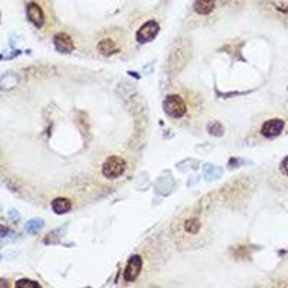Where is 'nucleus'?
Masks as SVG:
<instances>
[{"mask_svg":"<svg viewBox=\"0 0 288 288\" xmlns=\"http://www.w3.org/2000/svg\"><path fill=\"white\" fill-rule=\"evenodd\" d=\"M127 167L126 160L120 156H111L102 164V175L107 179H117L120 178Z\"/></svg>","mask_w":288,"mask_h":288,"instance_id":"f257e3e1","label":"nucleus"},{"mask_svg":"<svg viewBox=\"0 0 288 288\" xmlns=\"http://www.w3.org/2000/svg\"><path fill=\"white\" fill-rule=\"evenodd\" d=\"M163 108L164 111L169 114L170 117L173 119H180L186 114V104L183 98L180 95H169L164 98V102H163Z\"/></svg>","mask_w":288,"mask_h":288,"instance_id":"f03ea898","label":"nucleus"},{"mask_svg":"<svg viewBox=\"0 0 288 288\" xmlns=\"http://www.w3.org/2000/svg\"><path fill=\"white\" fill-rule=\"evenodd\" d=\"M159 29L160 28L157 22L149 20V22H146L144 25H141V28H140V29L137 30V33H136V38H137L140 43H147V42L153 40L157 36Z\"/></svg>","mask_w":288,"mask_h":288,"instance_id":"7ed1b4c3","label":"nucleus"},{"mask_svg":"<svg viewBox=\"0 0 288 288\" xmlns=\"http://www.w3.org/2000/svg\"><path fill=\"white\" fill-rule=\"evenodd\" d=\"M141 268H143V259L140 255H134L131 257L126 267V271H124V279L127 282H133L136 279L139 278L140 272H141Z\"/></svg>","mask_w":288,"mask_h":288,"instance_id":"20e7f679","label":"nucleus"},{"mask_svg":"<svg viewBox=\"0 0 288 288\" xmlns=\"http://www.w3.org/2000/svg\"><path fill=\"white\" fill-rule=\"evenodd\" d=\"M282 129H284V121L279 119H272L264 123L261 133L264 137H277Z\"/></svg>","mask_w":288,"mask_h":288,"instance_id":"39448f33","label":"nucleus"},{"mask_svg":"<svg viewBox=\"0 0 288 288\" xmlns=\"http://www.w3.org/2000/svg\"><path fill=\"white\" fill-rule=\"evenodd\" d=\"M26 15H28L29 20L36 28H42V26H43V23H45V15H43V10L40 9L39 5L29 3L28 8H26Z\"/></svg>","mask_w":288,"mask_h":288,"instance_id":"423d86ee","label":"nucleus"},{"mask_svg":"<svg viewBox=\"0 0 288 288\" xmlns=\"http://www.w3.org/2000/svg\"><path fill=\"white\" fill-rule=\"evenodd\" d=\"M53 43H55V48L62 53H70L74 50V40L71 39V36L67 33H56L53 38Z\"/></svg>","mask_w":288,"mask_h":288,"instance_id":"0eeeda50","label":"nucleus"},{"mask_svg":"<svg viewBox=\"0 0 288 288\" xmlns=\"http://www.w3.org/2000/svg\"><path fill=\"white\" fill-rule=\"evenodd\" d=\"M193 9L199 15H209L215 9V0H195Z\"/></svg>","mask_w":288,"mask_h":288,"instance_id":"6e6552de","label":"nucleus"},{"mask_svg":"<svg viewBox=\"0 0 288 288\" xmlns=\"http://www.w3.org/2000/svg\"><path fill=\"white\" fill-rule=\"evenodd\" d=\"M71 206H72L71 202L65 198H58L52 202V210H53L56 215H64V213L70 212Z\"/></svg>","mask_w":288,"mask_h":288,"instance_id":"1a4fd4ad","label":"nucleus"},{"mask_svg":"<svg viewBox=\"0 0 288 288\" xmlns=\"http://www.w3.org/2000/svg\"><path fill=\"white\" fill-rule=\"evenodd\" d=\"M98 50L102 55H112L119 52V48L112 39H102L98 43Z\"/></svg>","mask_w":288,"mask_h":288,"instance_id":"9d476101","label":"nucleus"},{"mask_svg":"<svg viewBox=\"0 0 288 288\" xmlns=\"http://www.w3.org/2000/svg\"><path fill=\"white\" fill-rule=\"evenodd\" d=\"M16 84H18V78L15 77V75H5L2 80H0V90H12V88H15L16 87Z\"/></svg>","mask_w":288,"mask_h":288,"instance_id":"9b49d317","label":"nucleus"},{"mask_svg":"<svg viewBox=\"0 0 288 288\" xmlns=\"http://www.w3.org/2000/svg\"><path fill=\"white\" fill-rule=\"evenodd\" d=\"M185 229L189 232V234H198L199 229H200V222L196 218H190L186 220L185 223Z\"/></svg>","mask_w":288,"mask_h":288,"instance_id":"f8f14e48","label":"nucleus"},{"mask_svg":"<svg viewBox=\"0 0 288 288\" xmlns=\"http://www.w3.org/2000/svg\"><path fill=\"white\" fill-rule=\"evenodd\" d=\"M16 287L18 288H39V282L36 281H32V279H19L16 282Z\"/></svg>","mask_w":288,"mask_h":288,"instance_id":"ddd939ff","label":"nucleus"},{"mask_svg":"<svg viewBox=\"0 0 288 288\" xmlns=\"http://www.w3.org/2000/svg\"><path fill=\"white\" fill-rule=\"evenodd\" d=\"M42 225H43V222L40 220V219H35V220H30L29 223H28V231L29 232H38L40 228H42Z\"/></svg>","mask_w":288,"mask_h":288,"instance_id":"4468645a","label":"nucleus"},{"mask_svg":"<svg viewBox=\"0 0 288 288\" xmlns=\"http://www.w3.org/2000/svg\"><path fill=\"white\" fill-rule=\"evenodd\" d=\"M281 171H282L285 176H288V156L281 161Z\"/></svg>","mask_w":288,"mask_h":288,"instance_id":"2eb2a0df","label":"nucleus"}]
</instances>
